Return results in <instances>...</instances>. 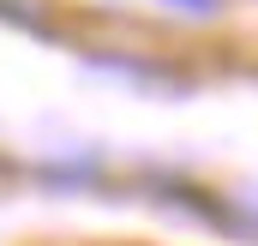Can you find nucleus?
I'll return each mask as SVG.
<instances>
[{
    "mask_svg": "<svg viewBox=\"0 0 258 246\" xmlns=\"http://www.w3.org/2000/svg\"><path fill=\"white\" fill-rule=\"evenodd\" d=\"M168 6H180V12H192V18H210V12H216V0H168Z\"/></svg>",
    "mask_w": 258,
    "mask_h": 246,
    "instance_id": "f257e3e1",
    "label": "nucleus"
}]
</instances>
